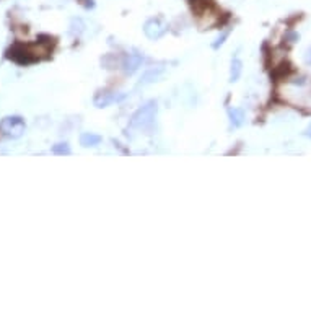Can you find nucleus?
I'll return each mask as SVG.
<instances>
[{"label":"nucleus","mask_w":311,"mask_h":311,"mask_svg":"<svg viewBox=\"0 0 311 311\" xmlns=\"http://www.w3.org/2000/svg\"><path fill=\"white\" fill-rule=\"evenodd\" d=\"M81 3H83V7L86 10H90V8L95 7V0H85V2H81Z\"/></svg>","instance_id":"2eb2a0df"},{"label":"nucleus","mask_w":311,"mask_h":311,"mask_svg":"<svg viewBox=\"0 0 311 311\" xmlns=\"http://www.w3.org/2000/svg\"><path fill=\"white\" fill-rule=\"evenodd\" d=\"M303 136H305V137H308V139H311V122H310V124L307 126V129H305Z\"/></svg>","instance_id":"dca6fc26"},{"label":"nucleus","mask_w":311,"mask_h":311,"mask_svg":"<svg viewBox=\"0 0 311 311\" xmlns=\"http://www.w3.org/2000/svg\"><path fill=\"white\" fill-rule=\"evenodd\" d=\"M228 119L232 127H241L246 121V113L241 108H228Z\"/></svg>","instance_id":"6e6552de"},{"label":"nucleus","mask_w":311,"mask_h":311,"mask_svg":"<svg viewBox=\"0 0 311 311\" xmlns=\"http://www.w3.org/2000/svg\"><path fill=\"white\" fill-rule=\"evenodd\" d=\"M165 74V67L163 66H154V67H149L142 74V77H140V85H150V83H155V81L161 77V75Z\"/></svg>","instance_id":"423d86ee"},{"label":"nucleus","mask_w":311,"mask_h":311,"mask_svg":"<svg viewBox=\"0 0 311 311\" xmlns=\"http://www.w3.org/2000/svg\"><path fill=\"white\" fill-rule=\"evenodd\" d=\"M303 61H305V64H307V66H310V67H311V48H308L307 51H305V54H303Z\"/></svg>","instance_id":"4468645a"},{"label":"nucleus","mask_w":311,"mask_h":311,"mask_svg":"<svg viewBox=\"0 0 311 311\" xmlns=\"http://www.w3.org/2000/svg\"><path fill=\"white\" fill-rule=\"evenodd\" d=\"M101 140H103V137L98 136V134L83 132V134H80L78 142H80L81 147H83V149H93V147H98L99 144H101Z\"/></svg>","instance_id":"0eeeda50"},{"label":"nucleus","mask_w":311,"mask_h":311,"mask_svg":"<svg viewBox=\"0 0 311 311\" xmlns=\"http://www.w3.org/2000/svg\"><path fill=\"white\" fill-rule=\"evenodd\" d=\"M51 150H52V154H54V155H61V156L72 154V149H70V145L67 142H59L56 145H52Z\"/></svg>","instance_id":"9b49d317"},{"label":"nucleus","mask_w":311,"mask_h":311,"mask_svg":"<svg viewBox=\"0 0 311 311\" xmlns=\"http://www.w3.org/2000/svg\"><path fill=\"white\" fill-rule=\"evenodd\" d=\"M158 114V103L155 99H150L145 104H142L136 113L132 114L129 121V129L137 132H149L155 126V119Z\"/></svg>","instance_id":"f257e3e1"},{"label":"nucleus","mask_w":311,"mask_h":311,"mask_svg":"<svg viewBox=\"0 0 311 311\" xmlns=\"http://www.w3.org/2000/svg\"><path fill=\"white\" fill-rule=\"evenodd\" d=\"M243 74V62L239 57H233L232 59V66H230V81L234 83V81H238L239 77H241Z\"/></svg>","instance_id":"1a4fd4ad"},{"label":"nucleus","mask_w":311,"mask_h":311,"mask_svg":"<svg viewBox=\"0 0 311 311\" xmlns=\"http://www.w3.org/2000/svg\"><path fill=\"white\" fill-rule=\"evenodd\" d=\"M285 39L289 41V43L293 44V43H297V41L300 39V34L295 33V31H290V33H287V34H285Z\"/></svg>","instance_id":"ddd939ff"},{"label":"nucleus","mask_w":311,"mask_h":311,"mask_svg":"<svg viewBox=\"0 0 311 311\" xmlns=\"http://www.w3.org/2000/svg\"><path fill=\"white\" fill-rule=\"evenodd\" d=\"M127 98L126 93L122 91H116V90H99L95 93V96H93V104L98 108V109H103V108H108V106H113L116 103H121L124 101Z\"/></svg>","instance_id":"7ed1b4c3"},{"label":"nucleus","mask_w":311,"mask_h":311,"mask_svg":"<svg viewBox=\"0 0 311 311\" xmlns=\"http://www.w3.org/2000/svg\"><path fill=\"white\" fill-rule=\"evenodd\" d=\"M85 31V23L81 18H72L70 21V34L72 36H80Z\"/></svg>","instance_id":"9d476101"},{"label":"nucleus","mask_w":311,"mask_h":311,"mask_svg":"<svg viewBox=\"0 0 311 311\" xmlns=\"http://www.w3.org/2000/svg\"><path fill=\"white\" fill-rule=\"evenodd\" d=\"M26 131V122L21 116H7L0 121V132L7 139H20Z\"/></svg>","instance_id":"f03ea898"},{"label":"nucleus","mask_w":311,"mask_h":311,"mask_svg":"<svg viewBox=\"0 0 311 311\" xmlns=\"http://www.w3.org/2000/svg\"><path fill=\"white\" fill-rule=\"evenodd\" d=\"M145 62V57L144 54H140V52L134 51V52H127L126 56H122V61H121V69L122 72H124L126 75H134L136 72H139L140 67L144 66Z\"/></svg>","instance_id":"39448f33"},{"label":"nucleus","mask_w":311,"mask_h":311,"mask_svg":"<svg viewBox=\"0 0 311 311\" xmlns=\"http://www.w3.org/2000/svg\"><path fill=\"white\" fill-rule=\"evenodd\" d=\"M168 31V23L160 18V16H154V18H149L144 23V34L152 41H156L163 38Z\"/></svg>","instance_id":"20e7f679"},{"label":"nucleus","mask_w":311,"mask_h":311,"mask_svg":"<svg viewBox=\"0 0 311 311\" xmlns=\"http://www.w3.org/2000/svg\"><path fill=\"white\" fill-rule=\"evenodd\" d=\"M230 33H232V29H224V31H222L219 36L215 38V41L212 43V48L214 49H220L222 46L225 44V41L228 39V36H230Z\"/></svg>","instance_id":"f8f14e48"}]
</instances>
